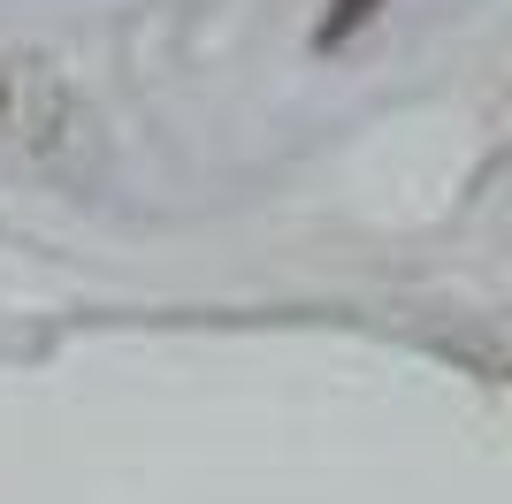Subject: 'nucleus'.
<instances>
[{"label": "nucleus", "mask_w": 512, "mask_h": 504, "mask_svg": "<svg viewBox=\"0 0 512 504\" xmlns=\"http://www.w3.org/2000/svg\"><path fill=\"white\" fill-rule=\"evenodd\" d=\"M92 138V115L77 84L46 54H0V161H69Z\"/></svg>", "instance_id": "f257e3e1"}, {"label": "nucleus", "mask_w": 512, "mask_h": 504, "mask_svg": "<svg viewBox=\"0 0 512 504\" xmlns=\"http://www.w3.org/2000/svg\"><path fill=\"white\" fill-rule=\"evenodd\" d=\"M375 8H383V0H329V16H321L314 46H321V54H329V46H344V39H352V31H360L367 16H375Z\"/></svg>", "instance_id": "f03ea898"}, {"label": "nucleus", "mask_w": 512, "mask_h": 504, "mask_svg": "<svg viewBox=\"0 0 512 504\" xmlns=\"http://www.w3.org/2000/svg\"><path fill=\"white\" fill-rule=\"evenodd\" d=\"M490 146H497V161H512V84L497 92V107H490Z\"/></svg>", "instance_id": "7ed1b4c3"}]
</instances>
